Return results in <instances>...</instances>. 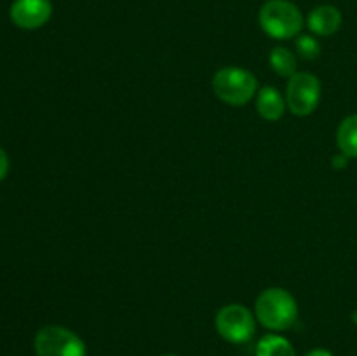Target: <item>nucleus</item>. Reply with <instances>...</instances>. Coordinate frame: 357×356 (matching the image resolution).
Segmentation results:
<instances>
[{"mask_svg":"<svg viewBox=\"0 0 357 356\" xmlns=\"http://www.w3.org/2000/svg\"><path fill=\"white\" fill-rule=\"evenodd\" d=\"M255 314L265 328L282 332L295 325L298 318V304L288 290L272 286L258 295L255 302Z\"/></svg>","mask_w":357,"mask_h":356,"instance_id":"1","label":"nucleus"},{"mask_svg":"<svg viewBox=\"0 0 357 356\" xmlns=\"http://www.w3.org/2000/svg\"><path fill=\"white\" fill-rule=\"evenodd\" d=\"M260 27L268 37L278 40L298 37L303 28V14L289 0H268L258 14Z\"/></svg>","mask_w":357,"mask_h":356,"instance_id":"2","label":"nucleus"},{"mask_svg":"<svg viewBox=\"0 0 357 356\" xmlns=\"http://www.w3.org/2000/svg\"><path fill=\"white\" fill-rule=\"evenodd\" d=\"M213 91L227 105L243 107L258 91V80L250 70L225 66L213 77Z\"/></svg>","mask_w":357,"mask_h":356,"instance_id":"3","label":"nucleus"},{"mask_svg":"<svg viewBox=\"0 0 357 356\" xmlns=\"http://www.w3.org/2000/svg\"><path fill=\"white\" fill-rule=\"evenodd\" d=\"M37 356H86V344L75 332L59 325H47L35 335Z\"/></svg>","mask_w":357,"mask_h":356,"instance_id":"4","label":"nucleus"},{"mask_svg":"<svg viewBox=\"0 0 357 356\" xmlns=\"http://www.w3.org/2000/svg\"><path fill=\"white\" fill-rule=\"evenodd\" d=\"M216 332L230 344H244L257 332L253 313L243 304H229L222 307L215 318Z\"/></svg>","mask_w":357,"mask_h":356,"instance_id":"5","label":"nucleus"},{"mask_svg":"<svg viewBox=\"0 0 357 356\" xmlns=\"http://www.w3.org/2000/svg\"><path fill=\"white\" fill-rule=\"evenodd\" d=\"M286 107L298 117H307L321 101V82L314 73L296 72L286 86Z\"/></svg>","mask_w":357,"mask_h":356,"instance_id":"6","label":"nucleus"},{"mask_svg":"<svg viewBox=\"0 0 357 356\" xmlns=\"http://www.w3.org/2000/svg\"><path fill=\"white\" fill-rule=\"evenodd\" d=\"M10 21L23 30H37L52 16L51 0H14L9 10Z\"/></svg>","mask_w":357,"mask_h":356,"instance_id":"7","label":"nucleus"},{"mask_svg":"<svg viewBox=\"0 0 357 356\" xmlns=\"http://www.w3.org/2000/svg\"><path fill=\"white\" fill-rule=\"evenodd\" d=\"M307 27L314 35H319V37H330L337 34L342 27L340 9L330 3L314 7L307 16Z\"/></svg>","mask_w":357,"mask_h":356,"instance_id":"8","label":"nucleus"},{"mask_svg":"<svg viewBox=\"0 0 357 356\" xmlns=\"http://www.w3.org/2000/svg\"><path fill=\"white\" fill-rule=\"evenodd\" d=\"M286 108H288L286 107V98H282V94L275 87L265 86L258 91L257 110L261 119L268 122L279 121L284 115Z\"/></svg>","mask_w":357,"mask_h":356,"instance_id":"9","label":"nucleus"},{"mask_svg":"<svg viewBox=\"0 0 357 356\" xmlns=\"http://www.w3.org/2000/svg\"><path fill=\"white\" fill-rule=\"evenodd\" d=\"M337 143L342 154L357 157V114L349 115L340 122L337 131Z\"/></svg>","mask_w":357,"mask_h":356,"instance_id":"10","label":"nucleus"},{"mask_svg":"<svg viewBox=\"0 0 357 356\" xmlns=\"http://www.w3.org/2000/svg\"><path fill=\"white\" fill-rule=\"evenodd\" d=\"M257 356H296V353L288 339L278 334H268L258 341Z\"/></svg>","mask_w":357,"mask_h":356,"instance_id":"11","label":"nucleus"},{"mask_svg":"<svg viewBox=\"0 0 357 356\" xmlns=\"http://www.w3.org/2000/svg\"><path fill=\"white\" fill-rule=\"evenodd\" d=\"M268 63H271L272 70L281 77H291L296 73V56L289 51L288 47L278 45L271 51L268 56Z\"/></svg>","mask_w":357,"mask_h":356,"instance_id":"12","label":"nucleus"},{"mask_svg":"<svg viewBox=\"0 0 357 356\" xmlns=\"http://www.w3.org/2000/svg\"><path fill=\"white\" fill-rule=\"evenodd\" d=\"M295 47L300 58L307 59V61H312V59L319 58L321 54V44L312 35H298L295 42Z\"/></svg>","mask_w":357,"mask_h":356,"instance_id":"13","label":"nucleus"},{"mask_svg":"<svg viewBox=\"0 0 357 356\" xmlns=\"http://www.w3.org/2000/svg\"><path fill=\"white\" fill-rule=\"evenodd\" d=\"M9 173V157H7L6 150L0 147V181L7 177Z\"/></svg>","mask_w":357,"mask_h":356,"instance_id":"14","label":"nucleus"},{"mask_svg":"<svg viewBox=\"0 0 357 356\" xmlns=\"http://www.w3.org/2000/svg\"><path fill=\"white\" fill-rule=\"evenodd\" d=\"M347 161L349 157L345 156V154H337V156H333V159H331V164H333L335 170H342V168L347 166Z\"/></svg>","mask_w":357,"mask_h":356,"instance_id":"15","label":"nucleus"},{"mask_svg":"<svg viewBox=\"0 0 357 356\" xmlns=\"http://www.w3.org/2000/svg\"><path fill=\"white\" fill-rule=\"evenodd\" d=\"M305 356H333V353L330 351V349H324V348H316L312 349V351L307 353Z\"/></svg>","mask_w":357,"mask_h":356,"instance_id":"16","label":"nucleus"},{"mask_svg":"<svg viewBox=\"0 0 357 356\" xmlns=\"http://www.w3.org/2000/svg\"><path fill=\"white\" fill-rule=\"evenodd\" d=\"M162 356H178V355H173V353H167V355H162Z\"/></svg>","mask_w":357,"mask_h":356,"instance_id":"17","label":"nucleus"},{"mask_svg":"<svg viewBox=\"0 0 357 356\" xmlns=\"http://www.w3.org/2000/svg\"><path fill=\"white\" fill-rule=\"evenodd\" d=\"M352 318H354V321L357 323V313H354V316H352Z\"/></svg>","mask_w":357,"mask_h":356,"instance_id":"18","label":"nucleus"}]
</instances>
